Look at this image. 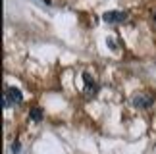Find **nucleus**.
Returning a JSON list of instances; mask_svg holds the SVG:
<instances>
[{
  "label": "nucleus",
  "instance_id": "6",
  "mask_svg": "<svg viewBox=\"0 0 156 154\" xmlns=\"http://www.w3.org/2000/svg\"><path fill=\"white\" fill-rule=\"evenodd\" d=\"M106 44L110 46V50H119L118 40H114V37H108V39H106Z\"/></svg>",
  "mask_w": 156,
  "mask_h": 154
},
{
  "label": "nucleus",
  "instance_id": "4",
  "mask_svg": "<svg viewBox=\"0 0 156 154\" xmlns=\"http://www.w3.org/2000/svg\"><path fill=\"white\" fill-rule=\"evenodd\" d=\"M102 19L106 23H123V21H127V14L122 10H112V12H106L102 16Z\"/></svg>",
  "mask_w": 156,
  "mask_h": 154
},
{
  "label": "nucleus",
  "instance_id": "7",
  "mask_svg": "<svg viewBox=\"0 0 156 154\" xmlns=\"http://www.w3.org/2000/svg\"><path fill=\"white\" fill-rule=\"evenodd\" d=\"M12 150H14V154H20V150H21V149H20V143H17V141H16L14 145H12Z\"/></svg>",
  "mask_w": 156,
  "mask_h": 154
},
{
  "label": "nucleus",
  "instance_id": "8",
  "mask_svg": "<svg viewBox=\"0 0 156 154\" xmlns=\"http://www.w3.org/2000/svg\"><path fill=\"white\" fill-rule=\"evenodd\" d=\"M152 21H154V25H156V10L152 12Z\"/></svg>",
  "mask_w": 156,
  "mask_h": 154
},
{
  "label": "nucleus",
  "instance_id": "3",
  "mask_svg": "<svg viewBox=\"0 0 156 154\" xmlns=\"http://www.w3.org/2000/svg\"><path fill=\"white\" fill-rule=\"evenodd\" d=\"M83 93L87 94V96H94V94L98 93V85L94 83L93 75L91 73H83Z\"/></svg>",
  "mask_w": 156,
  "mask_h": 154
},
{
  "label": "nucleus",
  "instance_id": "5",
  "mask_svg": "<svg viewBox=\"0 0 156 154\" xmlns=\"http://www.w3.org/2000/svg\"><path fill=\"white\" fill-rule=\"evenodd\" d=\"M29 117L35 121V123H39L41 120L44 117V112H43V108H39V106H33L31 108V112H29Z\"/></svg>",
  "mask_w": 156,
  "mask_h": 154
},
{
  "label": "nucleus",
  "instance_id": "2",
  "mask_svg": "<svg viewBox=\"0 0 156 154\" xmlns=\"http://www.w3.org/2000/svg\"><path fill=\"white\" fill-rule=\"evenodd\" d=\"M131 104L139 110H147L154 104V94L152 93H137L131 96Z\"/></svg>",
  "mask_w": 156,
  "mask_h": 154
},
{
  "label": "nucleus",
  "instance_id": "1",
  "mask_svg": "<svg viewBox=\"0 0 156 154\" xmlns=\"http://www.w3.org/2000/svg\"><path fill=\"white\" fill-rule=\"evenodd\" d=\"M23 100V94L20 89H16V87H6L4 89V93H2V108L4 110H8L12 104H20Z\"/></svg>",
  "mask_w": 156,
  "mask_h": 154
}]
</instances>
